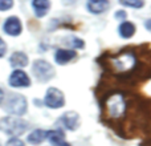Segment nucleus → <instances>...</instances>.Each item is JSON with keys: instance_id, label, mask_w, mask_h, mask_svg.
<instances>
[{"instance_id": "1", "label": "nucleus", "mask_w": 151, "mask_h": 146, "mask_svg": "<svg viewBox=\"0 0 151 146\" xmlns=\"http://www.w3.org/2000/svg\"><path fill=\"white\" fill-rule=\"evenodd\" d=\"M105 106H106L107 117L111 118V120L122 118L126 113V109H127L125 96L122 93H119V92H115V93L110 94L107 97L106 102H105Z\"/></svg>"}, {"instance_id": "2", "label": "nucleus", "mask_w": 151, "mask_h": 146, "mask_svg": "<svg viewBox=\"0 0 151 146\" xmlns=\"http://www.w3.org/2000/svg\"><path fill=\"white\" fill-rule=\"evenodd\" d=\"M110 65L117 73H129L137 66V56L133 51H122L110 59Z\"/></svg>"}, {"instance_id": "3", "label": "nucleus", "mask_w": 151, "mask_h": 146, "mask_svg": "<svg viewBox=\"0 0 151 146\" xmlns=\"http://www.w3.org/2000/svg\"><path fill=\"white\" fill-rule=\"evenodd\" d=\"M27 129L28 124L13 116H7L0 120V130L8 136H21Z\"/></svg>"}, {"instance_id": "4", "label": "nucleus", "mask_w": 151, "mask_h": 146, "mask_svg": "<svg viewBox=\"0 0 151 146\" xmlns=\"http://www.w3.org/2000/svg\"><path fill=\"white\" fill-rule=\"evenodd\" d=\"M4 109L5 112L12 116H23L28 110V102L24 96L19 93H13L7 98Z\"/></svg>"}, {"instance_id": "5", "label": "nucleus", "mask_w": 151, "mask_h": 146, "mask_svg": "<svg viewBox=\"0 0 151 146\" xmlns=\"http://www.w3.org/2000/svg\"><path fill=\"white\" fill-rule=\"evenodd\" d=\"M32 73L35 74V77L39 81H42V82H47L50 78L55 77L56 72L53 69V66L50 65L48 61L45 60H35L33 65H32Z\"/></svg>"}, {"instance_id": "6", "label": "nucleus", "mask_w": 151, "mask_h": 146, "mask_svg": "<svg viewBox=\"0 0 151 146\" xmlns=\"http://www.w3.org/2000/svg\"><path fill=\"white\" fill-rule=\"evenodd\" d=\"M44 104L45 106L50 108V109H60L65 105V97H64V93L57 88H49L47 90V94H45L44 98Z\"/></svg>"}, {"instance_id": "7", "label": "nucleus", "mask_w": 151, "mask_h": 146, "mask_svg": "<svg viewBox=\"0 0 151 146\" xmlns=\"http://www.w3.org/2000/svg\"><path fill=\"white\" fill-rule=\"evenodd\" d=\"M9 85L13 88H28L31 85V78L24 71L16 69L9 76Z\"/></svg>"}, {"instance_id": "8", "label": "nucleus", "mask_w": 151, "mask_h": 146, "mask_svg": "<svg viewBox=\"0 0 151 146\" xmlns=\"http://www.w3.org/2000/svg\"><path fill=\"white\" fill-rule=\"evenodd\" d=\"M3 31L8 36H19L23 31V27H21V21L19 20L17 16H9L3 24Z\"/></svg>"}, {"instance_id": "9", "label": "nucleus", "mask_w": 151, "mask_h": 146, "mask_svg": "<svg viewBox=\"0 0 151 146\" xmlns=\"http://www.w3.org/2000/svg\"><path fill=\"white\" fill-rule=\"evenodd\" d=\"M61 126L66 129V130H76L80 126V116L74 112L64 113L57 121Z\"/></svg>"}, {"instance_id": "10", "label": "nucleus", "mask_w": 151, "mask_h": 146, "mask_svg": "<svg viewBox=\"0 0 151 146\" xmlns=\"http://www.w3.org/2000/svg\"><path fill=\"white\" fill-rule=\"evenodd\" d=\"M110 7V0H88L86 1V8L90 13L99 15L107 11Z\"/></svg>"}, {"instance_id": "11", "label": "nucleus", "mask_w": 151, "mask_h": 146, "mask_svg": "<svg viewBox=\"0 0 151 146\" xmlns=\"http://www.w3.org/2000/svg\"><path fill=\"white\" fill-rule=\"evenodd\" d=\"M77 56V52L74 49H57L55 53V61L58 65H65L70 63Z\"/></svg>"}, {"instance_id": "12", "label": "nucleus", "mask_w": 151, "mask_h": 146, "mask_svg": "<svg viewBox=\"0 0 151 146\" xmlns=\"http://www.w3.org/2000/svg\"><path fill=\"white\" fill-rule=\"evenodd\" d=\"M45 138L55 146H70L69 142L64 139V133L61 130H47Z\"/></svg>"}, {"instance_id": "13", "label": "nucleus", "mask_w": 151, "mask_h": 146, "mask_svg": "<svg viewBox=\"0 0 151 146\" xmlns=\"http://www.w3.org/2000/svg\"><path fill=\"white\" fill-rule=\"evenodd\" d=\"M32 7L37 17H44L50 9V1L49 0H32Z\"/></svg>"}, {"instance_id": "14", "label": "nucleus", "mask_w": 151, "mask_h": 146, "mask_svg": "<svg viewBox=\"0 0 151 146\" xmlns=\"http://www.w3.org/2000/svg\"><path fill=\"white\" fill-rule=\"evenodd\" d=\"M9 64L13 68H25L29 64L28 56L24 52H13L9 57Z\"/></svg>"}, {"instance_id": "15", "label": "nucleus", "mask_w": 151, "mask_h": 146, "mask_svg": "<svg viewBox=\"0 0 151 146\" xmlns=\"http://www.w3.org/2000/svg\"><path fill=\"white\" fill-rule=\"evenodd\" d=\"M118 33L122 39H130L135 33V24L131 23V21H123L118 27Z\"/></svg>"}, {"instance_id": "16", "label": "nucleus", "mask_w": 151, "mask_h": 146, "mask_svg": "<svg viewBox=\"0 0 151 146\" xmlns=\"http://www.w3.org/2000/svg\"><path fill=\"white\" fill-rule=\"evenodd\" d=\"M28 142L32 145H39L45 139V130L42 129H36L31 134H28Z\"/></svg>"}, {"instance_id": "17", "label": "nucleus", "mask_w": 151, "mask_h": 146, "mask_svg": "<svg viewBox=\"0 0 151 146\" xmlns=\"http://www.w3.org/2000/svg\"><path fill=\"white\" fill-rule=\"evenodd\" d=\"M65 44L69 45L72 49H81V48H83L85 43L78 37H68V40H65Z\"/></svg>"}, {"instance_id": "18", "label": "nucleus", "mask_w": 151, "mask_h": 146, "mask_svg": "<svg viewBox=\"0 0 151 146\" xmlns=\"http://www.w3.org/2000/svg\"><path fill=\"white\" fill-rule=\"evenodd\" d=\"M121 5L131 8H142L145 5V0H118Z\"/></svg>"}, {"instance_id": "19", "label": "nucleus", "mask_w": 151, "mask_h": 146, "mask_svg": "<svg viewBox=\"0 0 151 146\" xmlns=\"http://www.w3.org/2000/svg\"><path fill=\"white\" fill-rule=\"evenodd\" d=\"M13 7V0H0V11H9Z\"/></svg>"}, {"instance_id": "20", "label": "nucleus", "mask_w": 151, "mask_h": 146, "mask_svg": "<svg viewBox=\"0 0 151 146\" xmlns=\"http://www.w3.org/2000/svg\"><path fill=\"white\" fill-rule=\"evenodd\" d=\"M5 146H25V145H24V142L21 141V139L16 138V137H12V138H9L7 141Z\"/></svg>"}, {"instance_id": "21", "label": "nucleus", "mask_w": 151, "mask_h": 146, "mask_svg": "<svg viewBox=\"0 0 151 146\" xmlns=\"http://www.w3.org/2000/svg\"><path fill=\"white\" fill-rule=\"evenodd\" d=\"M5 53H7V44H5V41L0 37V57H3Z\"/></svg>"}, {"instance_id": "22", "label": "nucleus", "mask_w": 151, "mask_h": 146, "mask_svg": "<svg viewBox=\"0 0 151 146\" xmlns=\"http://www.w3.org/2000/svg\"><path fill=\"white\" fill-rule=\"evenodd\" d=\"M126 17H127V13H126L123 9H119L115 12V19H118V20H125Z\"/></svg>"}, {"instance_id": "23", "label": "nucleus", "mask_w": 151, "mask_h": 146, "mask_svg": "<svg viewBox=\"0 0 151 146\" xmlns=\"http://www.w3.org/2000/svg\"><path fill=\"white\" fill-rule=\"evenodd\" d=\"M77 0H63L64 4H73V3H76Z\"/></svg>"}, {"instance_id": "24", "label": "nucleus", "mask_w": 151, "mask_h": 146, "mask_svg": "<svg viewBox=\"0 0 151 146\" xmlns=\"http://www.w3.org/2000/svg\"><path fill=\"white\" fill-rule=\"evenodd\" d=\"M146 29H147V31H150V29H151V28H150V20L146 21Z\"/></svg>"}, {"instance_id": "25", "label": "nucleus", "mask_w": 151, "mask_h": 146, "mask_svg": "<svg viewBox=\"0 0 151 146\" xmlns=\"http://www.w3.org/2000/svg\"><path fill=\"white\" fill-rule=\"evenodd\" d=\"M3 96H4V94H3V89L0 88V102L3 101Z\"/></svg>"}]
</instances>
